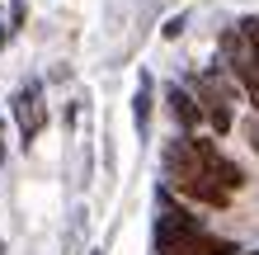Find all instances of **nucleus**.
I'll list each match as a JSON object with an SVG mask.
<instances>
[{
  "mask_svg": "<svg viewBox=\"0 0 259 255\" xmlns=\"http://www.w3.org/2000/svg\"><path fill=\"white\" fill-rule=\"evenodd\" d=\"M250 255H259V250H250Z\"/></svg>",
  "mask_w": 259,
  "mask_h": 255,
  "instance_id": "obj_10",
  "label": "nucleus"
},
{
  "mask_svg": "<svg viewBox=\"0 0 259 255\" xmlns=\"http://www.w3.org/2000/svg\"><path fill=\"white\" fill-rule=\"evenodd\" d=\"M165 99H170V114H175V123L179 128H198V118H203V104H198L189 90H179V85H165Z\"/></svg>",
  "mask_w": 259,
  "mask_h": 255,
  "instance_id": "obj_5",
  "label": "nucleus"
},
{
  "mask_svg": "<svg viewBox=\"0 0 259 255\" xmlns=\"http://www.w3.org/2000/svg\"><path fill=\"white\" fill-rule=\"evenodd\" d=\"M156 255H240V250L203 232L193 217V222H156Z\"/></svg>",
  "mask_w": 259,
  "mask_h": 255,
  "instance_id": "obj_2",
  "label": "nucleus"
},
{
  "mask_svg": "<svg viewBox=\"0 0 259 255\" xmlns=\"http://www.w3.org/2000/svg\"><path fill=\"white\" fill-rule=\"evenodd\" d=\"M0 161H5V152H0Z\"/></svg>",
  "mask_w": 259,
  "mask_h": 255,
  "instance_id": "obj_9",
  "label": "nucleus"
},
{
  "mask_svg": "<svg viewBox=\"0 0 259 255\" xmlns=\"http://www.w3.org/2000/svg\"><path fill=\"white\" fill-rule=\"evenodd\" d=\"M160 170H165V179H170L175 194H189V199H198V203L222 208L226 199H231V189H222L217 179L207 175L193 137H170V142H165L160 147Z\"/></svg>",
  "mask_w": 259,
  "mask_h": 255,
  "instance_id": "obj_1",
  "label": "nucleus"
},
{
  "mask_svg": "<svg viewBox=\"0 0 259 255\" xmlns=\"http://www.w3.org/2000/svg\"><path fill=\"white\" fill-rule=\"evenodd\" d=\"M132 118H137V132H151V76H142V85H137V99H132Z\"/></svg>",
  "mask_w": 259,
  "mask_h": 255,
  "instance_id": "obj_7",
  "label": "nucleus"
},
{
  "mask_svg": "<svg viewBox=\"0 0 259 255\" xmlns=\"http://www.w3.org/2000/svg\"><path fill=\"white\" fill-rule=\"evenodd\" d=\"M236 76H240L245 95L254 99V109H259V52H250V57H236Z\"/></svg>",
  "mask_w": 259,
  "mask_h": 255,
  "instance_id": "obj_6",
  "label": "nucleus"
},
{
  "mask_svg": "<svg viewBox=\"0 0 259 255\" xmlns=\"http://www.w3.org/2000/svg\"><path fill=\"white\" fill-rule=\"evenodd\" d=\"M198 156H203L207 175L217 179L222 189H240V185H245V175H240V166H231V161H226V156H222V152H217L212 142H198Z\"/></svg>",
  "mask_w": 259,
  "mask_h": 255,
  "instance_id": "obj_4",
  "label": "nucleus"
},
{
  "mask_svg": "<svg viewBox=\"0 0 259 255\" xmlns=\"http://www.w3.org/2000/svg\"><path fill=\"white\" fill-rule=\"evenodd\" d=\"M95 255H99V250H95Z\"/></svg>",
  "mask_w": 259,
  "mask_h": 255,
  "instance_id": "obj_11",
  "label": "nucleus"
},
{
  "mask_svg": "<svg viewBox=\"0 0 259 255\" xmlns=\"http://www.w3.org/2000/svg\"><path fill=\"white\" fill-rule=\"evenodd\" d=\"M0 52H5V24H0Z\"/></svg>",
  "mask_w": 259,
  "mask_h": 255,
  "instance_id": "obj_8",
  "label": "nucleus"
},
{
  "mask_svg": "<svg viewBox=\"0 0 259 255\" xmlns=\"http://www.w3.org/2000/svg\"><path fill=\"white\" fill-rule=\"evenodd\" d=\"M14 118H19V132L28 142L42 132V118H48V109H42V99H38V85H28L19 99H14Z\"/></svg>",
  "mask_w": 259,
  "mask_h": 255,
  "instance_id": "obj_3",
  "label": "nucleus"
}]
</instances>
